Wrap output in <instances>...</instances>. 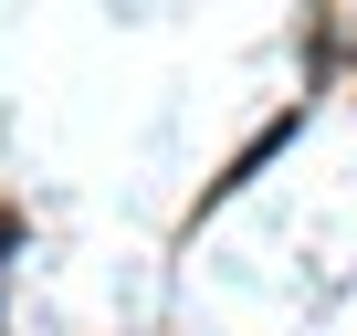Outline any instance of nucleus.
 I'll return each instance as SVG.
<instances>
[]
</instances>
